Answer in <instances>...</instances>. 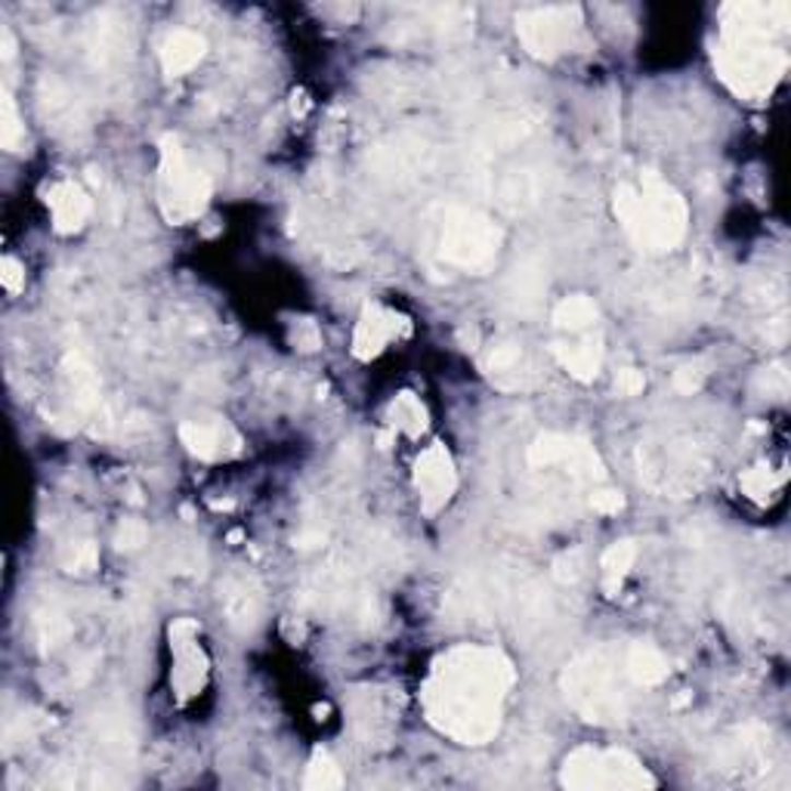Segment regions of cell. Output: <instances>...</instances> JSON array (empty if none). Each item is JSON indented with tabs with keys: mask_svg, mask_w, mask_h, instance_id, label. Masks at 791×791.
Wrapping results in <instances>:
<instances>
[{
	"mask_svg": "<svg viewBox=\"0 0 791 791\" xmlns=\"http://www.w3.org/2000/svg\"><path fill=\"white\" fill-rule=\"evenodd\" d=\"M513 681V665L498 649H451L436 659L424 686L427 718L461 745H486L501 730L504 701Z\"/></svg>",
	"mask_w": 791,
	"mask_h": 791,
	"instance_id": "6da1fadb",
	"label": "cell"
},
{
	"mask_svg": "<svg viewBox=\"0 0 791 791\" xmlns=\"http://www.w3.org/2000/svg\"><path fill=\"white\" fill-rule=\"evenodd\" d=\"M789 25V3H733L723 10V40L715 62L720 78L742 99H767L789 59L774 44Z\"/></svg>",
	"mask_w": 791,
	"mask_h": 791,
	"instance_id": "7a4b0ae2",
	"label": "cell"
},
{
	"mask_svg": "<svg viewBox=\"0 0 791 791\" xmlns=\"http://www.w3.org/2000/svg\"><path fill=\"white\" fill-rule=\"evenodd\" d=\"M615 216L644 251H674L686 235V201L659 174L647 170L640 186L622 182L612 198Z\"/></svg>",
	"mask_w": 791,
	"mask_h": 791,
	"instance_id": "3957f363",
	"label": "cell"
},
{
	"mask_svg": "<svg viewBox=\"0 0 791 791\" xmlns=\"http://www.w3.org/2000/svg\"><path fill=\"white\" fill-rule=\"evenodd\" d=\"M625 684L630 681L622 665V652L612 647L591 649V652L578 656L563 674L566 699L572 701V708L581 718L597 720V723L625 718V708H628Z\"/></svg>",
	"mask_w": 791,
	"mask_h": 791,
	"instance_id": "277c9868",
	"label": "cell"
},
{
	"mask_svg": "<svg viewBox=\"0 0 791 791\" xmlns=\"http://www.w3.org/2000/svg\"><path fill=\"white\" fill-rule=\"evenodd\" d=\"M211 201V177L192 164L177 137H162L158 143V204L167 223L182 226L201 216Z\"/></svg>",
	"mask_w": 791,
	"mask_h": 791,
	"instance_id": "5b68a950",
	"label": "cell"
},
{
	"mask_svg": "<svg viewBox=\"0 0 791 791\" xmlns=\"http://www.w3.org/2000/svg\"><path fill=\"white\" fill-rule=\"evenodd\" d=\"M501 245V229L470 208H449L439 226V253L442 260L468 272H486Z\"/></svg>",
	"mask_w": 791,
	"mask_h": 791,
	"instance_id": "8992f818",
	"label": "cell"
},
{
	"mask_svg": "<svg viewBox=\"0 0 791 791\" xmlns=\"http://www.w3.org/2000/svg\"><path fill=\"white\" fill-rule=\"evenodd\" d=\"M563 786L578 791L600 789H649L656 779L628 752L615 748H578L563 764Z\"/></svg>",
	"mask_w": 791,
	"mask_h": 791,
	"instance_id": "52a82bcc",
	"label": "cell"
},
{
	"mask_svg": "<svg viewBox=\"0 0 791 791\" xmlns=\"http://www.w3.org/2000/svg\"><path fill=\"white\" fill-rule=\"evenodd\" d=\"M517 35L529 54L541 59H557L576 47L581 35V10L578 7H544L526 10L517 16Z\"/></svg>",
	"mask_w": 791,
	"mask_h": 791,
	"instance_id": "ba28073f",
	"label": "cell"
},
{
	"mask_svg": "<svg viewBox=\"0 0 791 791\" xmlns=\"http://www.w3.org/2000/svg\"><path fill=\"white\" fill-rule=\"evenodd\" d=\"M529 464L535 470L563 468L572 473L576 480H603V464L597 458V451L576 436L566 433H544L532 446H529Z\"/></svg>",
	"mask_w": 791,
	"mask_h": 791,
	"instance_id": "9c48e42d",
	"label": "cell"
},
{
	"mask_svg": "<svg viewBox=\"0 0 791 791\" xmlns=\"http://www.w3.org/2000/svg\"><path fill=\"white\" fill-rule=\"evenodd\" d=\"M414 486L421 495V507L424 513H436L439 507H446L458 488V473L451 464V454L446 446L433 442L430 449L417 458V468H414Z\"/></svg>",
	"mask_w": 791,
	"mask_h": 791,
	"instance_id": "30bf717a",
	"label": "cell"
},
{
	"mask_svg": "<svg viewBox=\"0 0 791 791\" xmlns=\"http://www.w3.org/2000/svg\"><path fill=\"white\" fill-rule=\"evenodd\" d=\"M402 331H409L405 319L387 309V306H365L359 324H356V338H353V353L359 359H371L380 350H387V343H393Z\"/></svg>",
	"mask_w": 791,
	"mask_h": 791,
	"instance_id": "8fae6325",
	"label": "cell"
},
{
	"mask_svg": "<svg viewBox=\"0 0 791 791\" xmlns=\"http://www.w3.org/2000/svg\"><path fill=\"white\" fill-rule=\"evenodd\" d=\"M180 439L186 449L198 458H204V461L233 458L241 451L238 433L223 421H186V424H180Z\"/></svg>",
	"mask_w": 791,
	"mask_h": 791,
	"instance_id": "7c38bea8",
	"label": "cell"
},
{
	"mask_svg": "<svg viewBox=\"0 0 791 791\" xmlns=\"http://www.w3.org/2000/svg\"><path fill=\"white\" fill-rule=\"evenodd\" d=\"M47 204H50V214H54L56 233L69 235L84 229V223L93 214L91 196L84 192V186L74 180H59L50 186L47 192Z\"/></svg>",
	"mask_w": 791,
	"mask_h": 791,
	"instance_id": "4fadbf2b",
	"label": "cell"
},
{
	"mask_svg": "<svg viewBox=\"0 0 791 791\" xmlns=\"http://www.w3.org/2000/svg\"><path fill=\"white\" fill-rule=\"evenodd\" d=\"M486 371L488 378L495 380L501 390H526V387L535 380V371L526 365L522 350L517 343H498V346H492L486 356Z\"/></svg>",
	"mask_w": 791,
	"mask_h": 791,
	"instance_id": "5bb4252c",
	"label": "cell"
},
{
	"mask_svg": "<svg viewBox=\"0 0 791 791\" xmlns=\"http://www.w3.org/2000/svg\"><path fill=\"white\" fill-rule=\"evenodd\" d=\"M204 50H208V40L198 35V32H189V28L170 32L162 44L164 74H167V78H180V74L192 72L198 62L204 59Z\"/></svg>",
	"mask_w": 791,
	"mask_h": 791,
	"instance_id": "9a60e30c",
	"label": "cell"
},
{
	"mask_svg": "<svg viewBox=\"0 0 791 791\" xmlns=\"http://www.w3.org/2000/svg\"><path fill=\"white\" fill-rule=\"evenodd\" d=\"M557 359L559 365L572 375L576 380H593L600 375V365H603V343L593 334H581L572 343H557Z\"/></svg>",
	"mask_w": 791,
	"mask_h": 791,
	"instance_id": "2e32d148",
	"label": "cell"
},
{
	"mask_svg": "<svg viewBox=\"0 0 791 791\" xmlns=\"http://www.w3.org/2000/svg\"><path fill=\"white\" fill-rule=\"evenodd\" d=\"M622 665H625V674L634 686L662 684L668 671H671L665 652L656 649L652 644H630L628 649H622Z\"/></svg>",
	"mask_w": 791,
	"mask_h": 791,
	"instance_id": "e0dca14e",
	"label": "cell"
},
{
	"mask_svg": "<svg viewBox=\"0 0 791 791\" xmlns=\"http://www.w3.org/2000/svg\"><path fill=\"white\" fill-rule=\"evenodd\" d=\"M257 606H260V597L253 591V585L248 578H233L226 581L223 588V610L229 625L238 630H248L257 622Z\"/></svg>",
	"mask_w": 791,
	"mask_h": 791,
	"instance_id": "ac0fdd59",
	"label": "cell"
},
{
	"mask_svg": "<svg viewBox=\"0 0 791 791\" xmlns=\"http://www.w3.org/2000/svg\"><path fill=\"white\" fill-rule=\"evenodd\" d=\"M597 316H600V309L585 294L566 297V300H559L554 306V324H557L559 331H566V334H585L597 322Z\"/></svg>",
	"mask_w": 791,
	"mask_h": 791,
	"instance_id": "d6986e66",
	"label": "cell"
},
{
	"mask_svg": "<svg viewBox=\"0 0 791 791\" xmlns=\"http://www.w3.org/2000/svg\"><path fill=\"white\" fill-rule=\"evenodd\" d=\"M544 288H547L544 270L522 263L520 270L513 272V282H510V300H513V306H517L520 312H532V309L541 304Z\"/></svg>",
	"mask_w": 791,
	"mask_h": 791,
	"instance_id": "ffe728a7",
	"label": "cell"
},
{
	"mask_svg": "<svg viewBox=\"0 0 791 791\" xmlns=\"http://www.w3.org/2000/svg\"><path fill=\"white\" fill-rule=\"evenodd\" d=\"M634 559H637L634 541H618L603 554L600 566H603V576H606V591L615 593V588L622 585V578L628 576V569L634 566Z\"/></svg>",
	"mask_w": 791,
	"mask_h": 791,
	"instance_id": "44dd1931",
	"label": "cell"
},
{
	"mask_svg": "<svg viewBox=\"0 0 791 791\" xmlns=\"http://www.w3.org/2000/svg\"><path fill=\"white\" fill-rule=\"evenodd\" d=\"M69 634H72V622H69L66 612L56 610V606L37 612V640H40V647L44 649L59 647Z\"/></svg>",
	"mask_w": 791,
	"mask_h": 791,
	"instance_id": "7402d4cb",
	"label": "cell"
},
{
	"mask_svg": "<svg viewBox=\"0 0 791 791\" xmlns=\"http://www.w3.org/2000/svg\"><path fill=\"white\" fill-rule=\"evenodd\" d=\"M393 427L409 433V436H417L427 427V412H424V405L412 393H402L393 402Z\"/></svg>",
	"mask_w": 791,
	"mask_h": 791,
	"instance_id": "603a6c76",
	"label": "cell"
},
{
	"mask_svg": "<svg viewBox=\"0 0 791 791\" xmlns=\"http://www.w3.org/2000/svg\"><path fill=\"white\" fill-rule=\"evenodd\" d=\"M99 563V551L93 541H72L66 551H62V569L74 572V576H87L96 569Z\"/></svg>",
	"mask_w": 791,
	"mask_h": 791,
	"instance_id": "cb8c5ba5",
	"label": "cell"
},
{
	"mask_svg": "<svg viewBox=\"0 0 791 791\" xmlns=\"http://www.w3.org/2000/svg\"><path fill=\"white\" fill-rule=\"evenodd\" d=\"M304 786L306 789H341L343 786L341 767L322 752V755L312 757V764L306 767Z\"/></svg>",
	"mask_w": 791,
	"mask_h": 791,
	"instance_id": "d4e9b609",
	"label": "cell"
},
{
	"mask_svg": "<svg viewBox=\"0 0 791 791\" xmlns=\"http://www.w3.org/2000/svg\"><path fill=\"white\" fill-rule=\"evenodd\" d=\"M782 483V476H774V470L767 468V464H760V468H752L745 476H742V488H745V495H752L757 501H764L767 495H774L776 488Z\"/></svg>",
	"mask_w": 791,
	"mask_h": 791,
	"instance_id": "484cf974",
	"label": "cell"
},
{
	"mask_svg": "<svg viewBox=\"0 0 791 791\" xmlns=\"http://www.w3.org/2000/svg\"><path fill=\"white\" fill-rule=\"evenodd\" d=\"M0 140H3V149H10V152H16L19 143L25 140V127L19 125L16 103H13L10 91H3V125H0Z\"/></svg>",
	"mask_w": 791,
	"mask_h": 791,
	"instance_id": "4316f807",
	"label": "cell"
},
{
	"mask_svg": "<svg viewBox=\"0 0 791 791\" xmlns=\"http://www.w3.org/2000/svg\"><path fill=\"white\" fill-rule=\"evenodd\" d=\"M145 541H149V529H145L143 520H125L118 526L115 544H118L121 551H137V547H143Z\"/></svg>",
	"mask_w": 791,
	"mask_h": 791,
	"instance_id": "83f0119b",
	"label": "cell"
},
{
	"mask_svg": "<svg viewBox=\"0 0 791 791\" xmlns=\"http://www.w3.org/2000/svg\"><path fill=\"white\" fill-rule=\"evenodd\" d=\"M701 383H705V371L699 365H684L681 371H674V390L677 393L693 396L696 390H701Z\"/></svg>",
	"mask_w": 791,
	"mask_h": 791,
	"instance_id": "f1b7e54d",
	"label": "cell"
},
{
	"mask_svg": "<svg viewBox=\"0 0 791 791\" xmlns=\"http://www.w3.org/2000/svg\"><path fill=\"white\" fill-rule=\"evenodd\" d=\"M644 387H647V378H644V371H637V368H622V371L615 375V393L618 396L644 393Z\"/></svg>",
	"mask_w": 791,
	"mask_h": 791,
	"instance_id": "f546056e",
	"label": "cell"
},
{
	"mask_svg": "<svg viewBox=\"0 0 791 791\" xmlns=\"http://www.w3.org/2000/svg\"><path fill=\"white\" fill-rule=\"evenodd\" d=\"M554 576H557V581H563V585H572V581H578V576H581V557H578V551H572V554H563V557L554 563Z\"/></svg>",
	"mask_w": 791,
	"mask_h": 791,
	"instance_id": "4dcf8cb0",
	"label": "cell"
},
{
	"mask_svg": "<svg viewBox=\"0 0 791 791\" xmlns=\"http://www.w3.org/2000/svg\"><path fill=\"white\" fill-rule=\"evenodd\" d=\"M591 507L597 513L612 517V513H618V510L625 507V498H622L618 492H612V488H603V492H593L591 495Z\"/></svg>",
	"mask_w": 791,
	"mask_h": 791,
	"instance_id": "1f68e13d",
	"label": "cell"
},
{
	"mask_svg": "<svg viewBox=\"0 0 791 791\" xmlns=\"http://www.w3.org/2000/svg\"><path fill=\"white\" fill-rule=\"evenodd\" d=\"M294 343L300 346V350H316L319 343H322V331L316 328V322H309V319H300L297 328H294Z\"/></svg>",
	"mask_w": 791,
	"mask_h": 791,
	"instance_id": "d6a6232c",
	"label": "cell"
},
{
	"mask_svg": "<svg viewBox=\"0 0 791 791\" xmlns=\"http://www.w3.org/2000/svg\"><path fill=\"white\" fill-rule=\"evenodd\" d=\"M22 282H25L22 267H19L13 257H7V260H3V285H7V291H19L22 288Z\"/></svg>",
	"mask_w": 791,
	"mask_h": 791,
	"instance_id": "836d02e7",
	"label": "cell"
},
{
	"mask_svg": "<svg viewBox=\"0 0 791 791\" xmlns=\"http://www.w3.org/2000/svg\"><path fill=\"white\" fill-rule=\"evenodd\" d=\"M322 541H324L322 529H306V532H300V535L294 539V544L304 547V551H309V547H319Z\"/></svg>",
	"mask_w": 791,
	"mask_h": 791,
	"instance_id": "e575fe53",
	"label": "cell"
}]
</instances>
